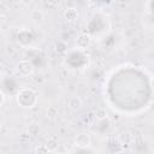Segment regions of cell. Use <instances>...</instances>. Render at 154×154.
I'll return each instance as SVG.
<instances>
[{"instance_id": "obj_14", "label": "cell", "mask_w": 154, "mask_h": 154, "mask_svg": "<svg viewBox=\"0 0 154 154\" xmlns=\"http://www.w3.org/2000/svg\"><path fill=\"white\" fill-rule=\"evenodd\" d=\"M61 1H63V0H47L48 5L52 6V7H58V6L61 4Z\"/></svg>"}, {"instance_id": "obj_11", "label": "cell", "mask_w": 154, "mask_h": 154, "mask_svg": "<svg viewBox=\"0 0 154 154\" xmlns=\"http://www.w3.org/2000/svg\"><path fill=\"white\" fill-rule=\"evenodd\" d=\"M58 116V108L55 106H51L47 109V117L48 118H55Z\"/></svg>"}, {"instance_id": "obj_2", "label": "cell", "mask_w": 154, "mask_h": 154, "mask_svg": "<svg viewBox=\"0 0 154 154\" xmlns=\"http://www.w3.org/2000/svg\"><path fill=\"white\" fill-rule=\"evenodd\" d=\"M16 71L22 77H29L34 72V64L30 60H20L16 65Z\"/></svg>"}, {"instance_id": "obj_8", "label": "cell", "mask_w": 154, "mask_h": 154, "mask_svg": "<svg viewBox=\"0 0 154 154\" xmlns=\"http://www.w3.org/2000/svg\"><path fill=\"white\" fill-rule=\"evenodd\" d=\"M46 147H47V149H48V152H55L57 149H58V141L55 140V138H53V137H49L48 140H47V142H46V144H45Z\"/></svg>"}, {"instance_id": "obj_4", "label": "cell", "mask_w": 154, "mask_h": 154, "mask_svg": "<svg viewBox=\"0 0 154 154\" xmlns=\"http://www.w3.org/2000/svg\"><path fill=\"white\" fill-rule=\"evenodd\" d=\"M91 45V36L88 34H81L76 38V46L79 49H87Z\"/></svg>"}, {"instance_id": "obj_3", "label": "cell", "mask_w": 154, "mask_h": 154, "mask_svg": "<svg viewBox=\"0 0 154 154\" xmlns=\"http://www.w3.org/2000/svg\"><path fill=\"white\" fill-rule=\"evenodd\" d=\"M90 142H91V138H90V135L89 134H85V132H82V134H78L76 140H75V144L77 148H87V147H90Z\"/></svg>"}, {"instance_id": "obj_13", "label": "cell", "mask_w": 154, "mask_h": 154, "mask_svg": "<svg viewBox=\"0 0 154 154\" xmlns=\"http://www.w3.org/2000/svg\"><path fill=\"white\" fill-rule=\"evenodd\" d=\"M35 153H42V154H46V153H48V149H47V147L45 146V144H42V146H40V147H37L36 149H35Z\"/></svg>"}, {"instance_id": "obj_18", "label": "cell", "mask_w": 154, "mask_h": 154, "mask_svg": "<svg viewBox=\"0 0 154 154\" xmlns=\"http://www.w3.org/2000/svg\"><path fill=\"white\" fill-rule=\"evenodd\" d=\"M0 129H1V124H0Z\"/></svg>"}, {"instance_id": "obj_7", "label": "cell", "mask_w": 154, "mask_h": 154, "mask_svg": "<svg viewBox=\"0 0 154 154\" xmlns=\"http://www.w3.org/2000/svg\"><path fill=\"white\" fill-rule=\"evenodd\" d=\"M30 18H31L35 23H41V22L45 19V14H43V12H42L41 10H34V11H31V13H30Z\"/></svg>"}, {"instance_id": "obj_9", "label": "cell", "mask_w": 154, "mask_h": 154, "mask_svg": "<svg viewBox=\"0 0 154 154\" xmlns=\"http://www.w3.org/2000/svg\"><path fill=\"white\" fill-rule=\"evenodd\" d=\"M67 49V45L64 42V41H58L55 43V51L58 53H65Z\"/></svg>"}, {"instance_id": "obj_10", "label": "cell", "mask_w": 154, "mask_h": 154, "mask_svg": "<svg viewBox=\"0 0 154 154\" xmlns=\"http://www.w3.org/2000/svg\"><path fill=\"white\" fill-rule=\"evenodd\" d=\"M95 117H96L97 120H101V119L107 118L108 114H107V112H106L105 108H99V109H96V112H95Z\"/></svg>"}, {"instance_id": "obj_1", "label": "cell", "mask_w": 154, "mask_h": 154, "mask_svg": "<svg viewBox=\"0 0 154 154\" xmlns=\"http://www.w3.org/2000/svg\"><path fill=\"white\" fill-rule=\"evenodd\" d=\"M37 101H38V96L32 89L24 88L20 89L17 94V102L23 108H32L34 106H36Z\"/></svg>"}, {"instance_id": "obj_16", "label": "cell", "mask_w": 154, "mask_h": 154, "mask_svg": "<svg viewBox=\"0 0 154 154\" xmlns=\"http://www.w3.org/2000/svg\"><path fill=\"white\" fill-rule=\"evenodd\" d=\"M148 12L152 13V0L148 1Z\"/></svg>"}, {"instance_id": "obj_12", "label": "cell", "mask_w": 154, "mask_h": 154, "mask_svg": "<svg viewBox=\"0 0 154 154\" xmlns=\"http://www.w3.org/2000/svg\"><path fill=\"white\" fill-rule=\"evenodd\" d=\"M38 130H40V128H38V125L36 124V123H32V124H30L29 125V128H28V131H29V134L30 135H36L37 132H38Z\"/></svg>"}, {"instance_id": "obj_15", "label": "cell", "mask_w": 154, "mask_h": 154, "mask_svg": "<svg viewBox=\"0 0 154 154\" xmlns=\"http://www.w3.org/2000/svg\"><path fill=\"white\" fill-rule=\"evenodd\" d=\"M5 100H6V96H5V94H4V91L0 89V107L4 105V102H5Z\"/></svg>"}, {"instance_id": "obj_6", "label": "cell", "mask_w": 154, "mask_h": 154, "mask_svg": "<svg viewBox=\"0 0 154 154\" xmlns=\"http://www.w3.org/2000/svg\"><path fill=\"white\" fill-rule=\"evenodd\" d=\"M67 105H69L70 109H72V111H77V109H79V108L82 107L83 102H82V99H81L79 96L75 95V96H71V97L69 99Z\"/></svg>"}, {"instance_id": "obj_5", "label": "cell", "mask_w": 154, "mask_h": 154, "mask_svg": "<svg viewBox=\"0 0 154 154\" xmlns=\"http://www.w3.org/2000/svg\"><path fill=\"white\" fill-rule=\"evenodd\" d=\"M79 13H78V10L75 8V7H69L65 10L64 12V18L67 20V22H75L77 18H78Z\"/></svg>"}, {"instance_id": "obj_17", "label": "cell", "mask_w": 154, "mask_h": 154, "mask_svg": "<svg viewBox=\"0 0 154 154\" xmlns=\"http://www.w3.org/2000/svg\"><path fill=\"white\" fill-rule=\"evenodd\" d=\"M2 71H4V65L0 63V73H2Z\"/></svg>"}]
</instances>
